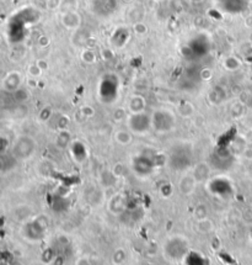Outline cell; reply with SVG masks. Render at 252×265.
Here are the masks:
<instances>
[{"label":"cell","mask_w":252,"mask_h":265,"mask_svg":"<svg viewBox=\"0 0 252 265\" xmlns=\"http://www.w3.org/2000/svg\"><path fill=\"white\" fill-rule=\"evenodd\" d=\"M149 123H150L149 122V118L146 117L144 114L138 113V114H134V115H133V117L130 118L129 126L134 132L143 133V132L148 131Z\"/></svg>","instance_id":"cell-3"},{"label":"cell","mask_w":252,"mask_h":265,"mask_svg":"<svg viewBox=\"0 0 252 265\" xmlns=\"http://www.w3.org/2000/svg\"><path fill=\"white\" fill-rule=\"evenodd\" d=\"M153 125L158 131H170L175 125V118H173V114L169 113V111H158L154 114Z\"/></svg>","instance_id":"cell-1"},{"label":"cell","mask_w":252,"mask_h":265,"mask_svg":"<svg viewBox=\"0 0 252 265\" xmlns=\"http://www.w3.org/2000/svg\"><path fill=\"white\" fill-rule=\"evenodd\" d=\"M33 149H35V142L31 138L22 137L16 142L14 152H15L16 157H19V158H27L31 155Z\"/></svg>","instance_id":"cell-2"},{"label":"cell","mask_w":252,"mask_h":265,"mask_svg":"<svg viewBox=\"0 0 252 265\" xmlns=\"http://www.w3.org/2000/svg\"><path fill=\"white\" fill-rule=\"evenodd\" d=\"M0 1H4V0H0Z\"/></svg>","instance_id":"cell-4"}]
</instances>
